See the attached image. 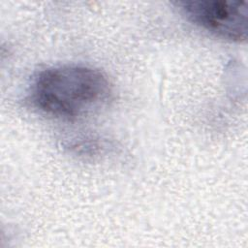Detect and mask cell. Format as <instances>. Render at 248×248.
<instances>
[{
    "label": "cell",
    "mask_w": 248,
    "mask_h": 248,
    "mask_svg": "<svg viewBox=\"0 0 248 248\" xmlns=\"http://www.w3.org/2000/svg\"><path fill=\"white\" fill-rule=\"evenodd\" d=\"M112 94L107 76L84 65H59L39 72L28 91L30 104L41 112L77 120L108 104Z\"/></svg>",
    "instance_id": "obj_1"
},
{
    "label": "cell",
    "mask_w": 248,
    "mask_h": 248,
    "mask_svg": "<svg viewBox=\"0 0 248 248\" xmlns=\"http://www.w3.org/2000/svg\"><path fill=\"white\" fill-rule=\"evenodd\" d=\"M176 8L191 22L232 42H244L248 32V5L245 1H176Z\"/></svg>",
    "instance_id": "obj_2"
}]
</instances>
